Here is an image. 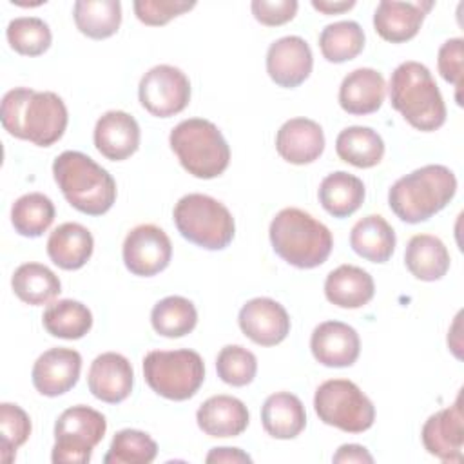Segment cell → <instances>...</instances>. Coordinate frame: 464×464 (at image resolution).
Wrapping results in <instances>:
<instances>
[{
    "label": "cell",
    "instance_id": "cell-1",
    "mask_svg": "<svg viewBox=\"0 0 464 464\" xmlns=\"http://www.w3.org/2000/svg\"><path fill=\"white\" fill-rule=\"evenodd\" d=\"M0 120L11 136L51 147L63 136L69 114L63 100L54 92L14 87L2 98Z\"/></svg>",
    "mask_w": 464,
    "mask_h": 464
},
{
    "label": "cell",
    "instance_id": "cell-2",
    "mask_svg": "<svg viewBox=\"0 0 464 464\" xmlns=\"http://www.w3.org/2000/svg\"><path fill=\"white\" fill-rule=\"evenodd\" d=\"M457 192V178L444 165H424L399 178L388 190L392 212L404 223H422L440 212Z\"/></svg>",
    "mask_w": 464,
    "mask_h": 464
},
{
    "label": "cell",
    "instance_id": "cell-3",
    "mask_svg": "<svg viewBox=\"0 0 464 464\" xmlns=\"http://www.w3.org/2000/svg\"><path fill=\"white\" fill-rule=\"evenodd\" d=\"M390 103L417 130L431 132L444 125L446 105L430 72L420 62H402L390 78Z\"/></svg>",
    "mask_w": 464,
    "mask_h": 464
},
{
    "label": "cell",
    "instance_id": "cell-4",
    "mask_svg": "<svg viewBox=\"0 0 464 464\" xmlns=\"http://www.w3.org/2000/svg\"><path fill=\"white\" fill-rule=\"evenodd\" d=\"M53 176L71 207L87 216H102L116 201L114 178L83 152L65 150L56 156Z\"/></svg>",
    "mask_w": 464,
    "mask_h": 464
},
{
    "label": "cell",
    "instance_id": "cell-5",
    "mask_svg": "<svg viewBox=\"0 0 464 464\" xmlns=\"http://www.w3.org/2000/svg\"><path fill=\"white\" fill-rule=\"evenodd\" d=\"M268 236L274 252L295 268L323 265L334 246L328 227L295 207L283 208L274 216Z\"/></svg>",
    "mask_w": 464,
    "mask_h": 464
},
{
    "label": "cell",
    "instance_id": "cell-6",
    "mask_svg": "<svg viewBox=\"0 0 464 464\" xmlns=\"http://www.w3.org/2000/svg\"><path fill=\"white\" fill-rule=\"evenodd\" d=\"M169 143L181 167L199 179L221 176L230 163V147L225 136L203 118L179 121L170 130Z\"/></svg>",
    "mask_w": 464,
    "mask_h": 464
},
{
    "label": "cell",
    "instance_id": "cell-7",
    "mask_svg": "<svg viewBox=\"0 0 464 464\" xmlns=\"http://www.w3.org/2000/svg\"><path fill=\"white\" fill-rule=\"evenodd\" d=\"M172 216L178 232L205 250H223L234 239L236 223L230 210L207 194L183 196Z\"/></svg>",
    "mask_w": 464,
    "mask_h": 464
},
{
    "label": "cell",
    "instance_id": "cell-8",
    "mask_svg": "<svg viewBox=\"0 0 464 464\" xmlns=\"http://www.w3.org/2000/svg\"><path fill=\"white\" fill-rule=\"evenodd\" d=\"M143 377L158 395L187 401L201 388L205 364L194 350H152L143 357Z\"/></svg>",
    "mask_w": 464,
    "mask_h": 464
},
{
    "label": "cell",
    "instance_id": "cell-9",
    "mask_svg": "<svg viewBox=\"0 0 464 464\" xmlns=\"http://www.w3.org/2000/svg\"><path fill=\"white\" fill-rule=\"evenodd\" d=\"M314 408L319 420L346 433H362L375 420L373 402L348 379H328L319 384L314 395Z\"/></svg>",
    "mask_w": 464,
    "mask_h": 464
},
{
    "label": "cell",
    "instance_id": "cell-10",
    "mask_svg": "<svg viewBox=\"0 0 464 464\" xmlns=\"http://www.w3.org/2000/svg\"><path fill=\"white\" fill-rule=\"evenodd\" d=\"M105 430L107 420L94 408L78 404L63 410L54 424L51 460L54 464H87Z\"/></svg>",
    "mask_w": 464,
    "mask_h": 464
},
{
    "label": "cell",
    "instance_id": "cell-11",
    "mask_svg": "<svg viewBox=\"0 0 464 464\" xmlns=\"http://www.w3.org/2000/svg\"><path fill=\"white\" fill-rule=\"evenodd\" d=\"M140 103L158 118H170L185 111L190 102V82L174 65H156L149 69L138 85Z\"/></svg>",
    "mask_w": 464,
    "mask_h": 464
},
{
    "label": "cell",
    "instance_id": "cell-12",
    "mask_svg": "<svg viewBox=\"0 0 464 464\" xmlns=\"http://www.w3.org/2000/svg\"><path fill=\"white\" fill-rule=\"evenodd\" d=\"M123 263L140 277H152L163 272L172 257V243L163 228L145 223L134 227L123 241Z\"/></svg>",
    "mask_w": 464,
    "mask_h": 464
},
{
    "label": "cell",
    "instance_id": "cell-13",
    "mask_svg": "<svg viewBox=\"0 0 464 464\" xmlns=\"http://www.w3.org/2000/svg\"><path fill=\"white\" fill-rule=\"evenodd\" d=\"M420 439L424 450L444 460L460 462L464 448V413H462V395L459 393L455 402L431 417L422 426Z\"/></svg>",
    "mask_w": 464,
    "mask_h": 464
},
{
    "label": "cell",
    "instance_id": "cell-14",
    "mask_svg": "<svg viewBox=\"0 0 464 464\" xmlns=\"http://www.w3.org/2000/svg\"><path fill=\"white\" fill-rule=\"evenodd\" d=\"M241 332L259 346H276L290 334V317L285 306L270 297L246 301L237 315Z\"/></svg>",
    "mask_w": 464,
    "mask_h": 464
},
{
    "label": "cell",
    "instance_id": "cell-15",
    "mask_svg": "<svg viewBox=\"0 0 464 464\" xmlns=\"http://www.w3.org/2000/svg\"><path fill=\"white\" fill-rule=\"evenodd\" d=\"M312 49L301 36H283L266 51V72L270 80L285 89L301 85L312 72Z\"/></svg>",
    "mask_w": 464,
    "mask_h": 464
},
{
    "label": "cell",
    "instance_id": "cell-16",
    "mask_svg": "<svg viewBox=\"0 0 464 464\" xmlns=\"http://www.w3.org/2000/svg\"><path fill=\"white\" fill-rule=\"evenodd\" d=\"M82 355L72 348H51L33 364L31 379L38 393L58 397L74 388L80 379Z\"/></svg>",
    "mask_w": 464,
    "mask_h": 464
},
{
    "label": "cell",
    "instance_id": "cell-17",
    "mask_svg": "<svg viewBox=\"0 0 464 464\" xmlns=\"http://www.w3.org/2000/svg\"><path fill=\"white\" fill-rule=\"evenodd\" d=\"M310 350L319 364L328 368H346L357 361L361 339L350 324L341 321H324L314 328Z\"/></svg>",
    "mask_w": 464,
    "mask_h": 464
},
{
    "label": "cell",
    "instance_id": "cell-18",
    "mask_svg": "<svg viewBox=\"0 0 464 464\" xmlns=\"http://www.w3.org/2000/svg\"><path fill=\"white\" fill-rule=\"evenodd\" d=\"M87 384L89 392L107 402V404H118L125 401L134 384V370L127 357L116 352H105L98 355L89 368L87 373Z\"/></svg>",
    "mask_w": 464,
    "mask_h": 464
},
{
    "label": "cell",
    "instance_id": "cell-19",
    "mask_svg": "<svg viewBox=\"0 0 464 464\" xmlns=\"http://www.w3.org/2000/svg\"><path fill=\"white\" fill-rule=\"evenodd\" d=\"M96 150L111 160L123 161L130 158L140 147V125L125 111H107L94 127Z\"/></svg>",
    "mask_w": 464,
    "mask_h": 464
},
{
    "label": "cell",
    "instance_id": "cell-20",
    "mask_svg": "<svg viewBox=\"0 0 464 464\" xmlns=\"http://www.w3.org/2000/svg\"><path fill=\"white\" fill-rule=\"evenodd\" d=\"M276 150L288 163H312L324 150V132L321 125L310 118H292L279 127Z\"/></svg>",
    "mask_w": 464,
    "mask_h": 464
},
{
    "label": "cell",
    "instance_id": "cell-21",
    "mask_svg": "<svg viewBox=\"0 0 464 464\" xmlns=\"http://www.w3.org/2000/svg\"><path fill=\"white\" fill-rule=\"evenodd\" d=\"M430 7L431 4L422 2L381 0L373 13V27L386 42H408L419 33Z\"/></svg>",
    "mask_w": 464,
    "mask_h": 464
},
{
    "label": "cell",
    "instance_id": "cell-22",
    "mask_svg": "<svg viewBox=\"0 0 464 464\" xmlns=\"http://www.w3.org/2000/svg\"><path fill=\"white\" fill-rule=\"evenodd\" d=\"M386 94V83L379 71L359 67L344 76L339 87V105L353 116L372 114L381 109Z\"/></svg>",
    "mask_w": 464,
    "mask_h": 464
},
{
    "label": "cell",
    "instance_id": "cell-23",
    "mask_svg": "<svg viewBox=\"0 0 464 464\" xmlns=\"http://www.w3.org/2000/svg\"><path fill=\"white\" fill-rule=\"evenodd\" d=\"M199 430L208 437L227 439L241 435L250 420L243 401L232 395L208 397L196 411Z\"/></svg>",
    "mask_w": 464,
    "mask_h": 464
},
{
    "label": "cell",
    "instance_id": "cell-24",
    "mask_svg": "<svg viewBox=\"0 0 464 464\" xmlns=\"http://www.w3.org/2000/svg\"><path fill=\"white\" fill-rule=\"evenodd\" d=\"M373 277L361 266L341 265L326 276L324 295L339 308H361L373 299Z\"/></svg>",
    "mask_w": 464,
    "mask_h": 464
},
{
    "label": "cell",
    "instance_id": "cell-25",
    "mask_svg": "<svg viewBox=\"0 0 464 464\" xmlns=\"http://www.w3.org/2000/svg\"><path fill=\"white\" fill-rule=\"evenodd\" d=\"M92 234L80 223H62L47 239V256L62 270H78L92 256Z\"/></svg>",
    "mask_w": 464,
    "mask_h": 464
},
{
    "label": "cell",
    "instance_id": "cell-26",
    "mask_svg": "<svg viewBox=\"0 0 464 464\" xmlns=\"http://www.w3.org/2000/svg\"><path fill=\"white\" fill-rule=\"evenodd\" d=\"M265 431L281 440L295 439L306 426V411L301 399L290 392H277L266 397L261 408Z\"/></svg>",
    "mask_w": 464,
    "mask_h": 464
},
{
    "label": "cell",
    "instance_id": "cell-27",
    "mask_svg": "<svg viewBox=\"0 0 464 464\" xmlns=\"http://www.w3.org/2000/svg\"><path fill=\"white\" fill-rule=\"evenodd\" d=\"M395 232L379 214L359 219L350 232L352 250L370 263H386L395 250Z\"/></svg>",
    "mask_w": 464,
    "mask_h": 464
},
{
    "label": "cell",
    "instance_id": "cell-28",
    "mask_svg": "<svg viewBox=\"0 0 464 464\" xmlns=\"http://www.w3.org/2000/svg\"><path fill=\"white\" fill-rule=\"evenodd\" d=\"M450 252L446 245L431 234L413 236L404 250V265L420 281H439L450 270Z\"/></svg>",
    "mask_w": 464,
    "mask_h": 464
},
{
    "label": "cell",
    "instance_id": "cell-29",
    "mask_svg": "<svg viewBox=\"0 0 464 464\" xmlns=\"http://www.w3.org/2000/svg\"><path fill=\"white\" fill-rule=\"evenodd\" d=\"M319 203L334 218H348L357 212L364 201V183L344 170L328 174L319 185Z\"/></svg>",
    "mask_w": 464,
    "mask_h": 464
},
{
    "label": "cell",
    "instance_id": "cell-30",
    "mask_svg": "<svg viewBox=\"0 0 464 464\" xmlns=\"http://www.w3.org/2000/svg\"><path fill=\"white\" fill-rule=\"evenodd\" d=\"M337 156L359 169H370L381 163L384 156V141L372 127L352 125L343 129L335 140Z\"/></svg>",
    "mask_w": 464,
    "mask_h": 464
},
{
    "label": "cell",
    "instance_id": "cell-31",
    "mask_svg": "<svg viewBox=\"0 0 464 464\" xmlns=\"http://www.w3.org/2000/svg\"><path fill=\"white\" fill-rule=\"evenodd\" d=\"M72 18L82 34L92 40L112 36L121 24V4L118 0H78Z\"/></svg>",
    "mask_w": 464,
    "mask_h": 464
},
{
    "label": "cell",
    "instance_id": "cell-32",
    "mask_svg": "<svg viewBox=\"0 0 464 464\" xmlns=\"http://www.w3.org/2000/svg\"><path fill=\"white\" fill-rule=\"evenodd\" d=\"M11 286L20 301L33 306L45 304L62 292L58 276L40 263L20 265L11 277Z\"/></svg>",
    "mask_w": 464,
    "mask_h": 464
},
{
    "label": "cell",
    "instance_id": "cell-33",
    "mask_svg": "<svg viewBox=\"0 0 464 464\" xmlns=\"http://www.w3.org/2000/svg\"><path fill=\"white\" fill-rule=\"evenodd\" d=\"M42 324L53 337L74 341L89 334L92 328V314L80 301L60 299L45 308Z\"/></svg>",
    "mask_w": 464,
    "mask_h": 464
},
{
    "label": "cell",
    "instance_id": "cell-34",
    "mask_svg": "<svg viewBox=\"0 0 464 464\" xmlns=\"http://www.w3.org/2000/svg\"><path fill=\"white\" fill-rule=\"evenodd\" d=\"M198 310L192 301L181 295H169L158 301L150 312V324L163 337H183L196 328Z\"/></svg>",
    "mask_w": 464,
    "mask_h": 464
},
{
    "label": "cell",
    "instance_id": "cell-35",
    "mask_svg": "<svg viewBox=\"0 0 464 464\" xmlns=\"http://www.w3.org/2000/svg\"><path fill=\"white\" fill-rule=\"evenodd\" d=\"M54 203L42 192L20 196L11 207V223L24 237L42 236L54 221Z\"/></svg>",
    "mask_w": 464,
    "mask_h": 464
},
{
    "label": "cell",
    "instance_id": "cell-36",
    "mask_svg": "<svg viewBox=\"0 0 464 464\" xmlns=\"http://www.w3.org/2000/svg\"><path fill=\"white\" fill-rule=\"evenodd\" d=\"M319 49L332 63L348 62L364 49V31L353 20L328 24L319 34Z\"/></svg>",
    "mask_w": 464,
    "mask_h": 464
},
{
    "label": "cell",
    "instance_id": "cell-37",
    "mask_svg": "<svg viewBox=\"0 0 464 464\" xmlns=\"http://www.w3.org/2000/svg\"><path fill=\"white\" fill-rule=\"evenodd\" d=\"M158 455L156 440L140 430H120L103 457L105 464H149Z\"/></svg>",
    "mask_w": 464,
    "mask_h": 464
},
{
    "label": "cell",
    "instance_id": "cell-38",
    "mask_svg": "<svg viewBox=\"0 0 464 464\" xmlns=\"http://www.w3.org/2000/svg\"><path fill=\"white\" fill-rule=\"evenodd\" d=\"M5 36L11 49L24 56H40L51 47L53 42L47 22L36 16H20L11 20L7 24Z\"/></svg>",
    "mask_w": 464,
    "mask_h": 464
},
{
    "label": "cell",
    "instance_id": "cell-39",
    "mask_svg": "<svg viewBox=\"0 0 464 464\" xmlns=\"http://www.w3.org/2000/svg\"><path fill=\"white\" fill-rule=\"evenodd\" d=\"M216 372L223 382L241 388L254 381L257 373V359L245 346L227 344L216 357Z\"/></svg>",
    "mask_w": 464,
    "mask_h": 464
},
{
    "label": "cell",
    "instance_id": "cell-40",
    "mask_svg": "<svg viewBox=\"0 0 464 464\" xmlns=\"http://www.w3.org/2000/svg\"><path fill=\"white\" fill-rule=\"evenodd\" d=\"M31 435V419L18 406L11 402L0 404V459L9 464L14 460L16 450L25 444Z\"/></svg>",
    "mask_w": 464,
    "mask_h": 464
},
{
    "label": "cell",
    "instance_id": "cell-41",
    "mask_svg": "<svg viewBox=\"0 0 464 464\" xmlns=\"http://www.w3.org/2000/svg\"><path fill=\"white\" fill-rule=\"evenodd\" d=\"M136 18L145 25H165L172 18L196 7V2L181 0H136L132 4Z\"/></svg>",
    "mask_w": 464,
    "mask_h": 464
},
{
    "label": "cell",
    "instance_id": "cell-42",
    "mask_svg": "<svg viewBox=\"0 0 464 464\" xmlns=\"http://www.w3.org/2000/svg\"><path fill=\"white\" fill-rule=\"evenodd\" d=\"M462 47L464 40L462 38H450L439 47L437 54V67L440 76L457 87V91L462 85Z\"/></svg>",
    "mask_w": 464,
    "mask_h": 464
},
{
    "label": "cell",
    "instance_id": "cell-43",
    "mask_svg": "<svg viewBox=\"0 0 464 464\" xmlns=\"http://www.w3.org/2000/svg\"><path fill=\"white\" fill-rule=\"evenodd\" d=\"M297 7L299 4L295 0H254L250 4L254 18L268 27L290 22L295 16Z\"/></svg>",
    "mask_w": 464,
    "mask_h": 464
},
{
    "label": "cell",
    "instance_id": "cell-44",
    "mask_svg": "<svg viewBox=\"0 0 464 464\" xmlns=\"http://www.w3.org/2000/svg\"><path fill=\"white\" fill-rule=\"evenodd\" d=\"M334 462H368L372 464L373 462V457L370 455V451L364 448V446H359V444H343L334 459Z\"/></svg>",
    "mask_w": 464,
    "mask_h": 464
},
{
    "label": "cell",
    "instance_id": "cell-45",
    "mask_svg": "<svg viewBox=\"0 0 464 464\" xmlns=\"http://www.w3.org/2000/svg\"><path fill=\"white\" fill-rule=\"evenodd\" d=\"M207 462H252V457L239 448H212L205 459Z\"/></svg>",
    "mask_w": 464,
    "mask_h": 464
},
{
    "label": "cell",
    "instance_id": "cell-46",
    "mask_svg": "<svg viewBox=\"0 0 464 464\" xmlns=\"http://www.w3.org/2000/svg\"><path fill=\"white\" fill-rule=\"evenodd\" d=\"M355 5V0H312V7L324 14H339Z\"/></svg>",
    "mask_w": 464,
    "mask_h": 464
}]
</instances>
